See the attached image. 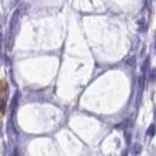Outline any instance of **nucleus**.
I'll return each instance as SVG.
<instances>
[{"label": "nucleus", "instance_id": "nucleus-1", "mask_svg": "<svg viewBox=\"0 0 156 156\" xmlns=\"http://www.w3.org/2000/svg\"><path fill=\"white\" fill-rule=\"evenodd\" d=\"M19 16H20V11L16 9L13 13V16L11 18L9 21V30H8V35H7V48L11 49L12 45H13V40L16 34V30H18V23H19Z\"/></svg>", "mask_w": 156, "mask_h": 156}, {"label": "nucleus", "instance_id": "nucleus-2", "mask_svg": "<svg viewBox=\"0 0 156 156\" xmlns=\"http://www.w3.org/2000/svg\"><path fill=\"white\" fill-rule=\"evenodd\" d=\"M18 99H19V93L16 92V95L13 96L12 101H11V105H9V110H11V116H13L16 114V107H18Z\"/></svg>", "mask_w": 156, "mask_h": 156}, {"label": "nucleus", "instance_id": "nucleus-3", "mask_svg": "<svg viewBox=\"0 0 156 156\" xmlns=\"http://www.w3.org/2000/svg\"><path fill=\"white\" fill-rule=\"evenodd\" d=\"M141 150H142V146H141L140 143H134L133 147H132V150H130V153H132V155L133 156H137L141 153Z\"/></svg>", "mask_w": 156, "mask_h": 156}, {"label": "nucleus", "instance_id": "nucleus-4", "mask_svg": "<svg viewBox=\"0 0 156 156\" xmlns=\"http://www.w3.org/2000/svg\"><path fill=\"white\" fill-rule=\"evenodd\" d=\"M126 65L128 67H134L136 65V58L135 56H129L127 60H126Z\"/></svg>", "mask_w": 156, "mask_h": 156}, {"label": "nucleus", "instance_id": "nucleus-5", "mask_svg": "<svg viewBox=\"0 0 156 156\" xmlns=\"http://www.w3.org/2000/svg\"><path fill=\"white\" fill-rule=\"evenodd\" d=\"M149 58H147L146 60H144V62L142 63V67H141V70H142V73L143 74H146L147 73V70H148V67H149Z\"/></svg>", "mask_w": 156, "mask_h": 156}, {"label": "nucleus", "instance_id": "nucleus-6", "mask_svg": "<svg viewBox=\"0 0 156 156\" xmlns=\"http://www.w3.org/2000/svg\"><path fill=\"white\" fill-rule=\"evenodd\" d=\"M147 134H148L149 136H154L156 134V125H150L148 128V130H147Z\"/></svg>", "mask_w": 156, "mask_h": 156}, {"label": "nucleus", "instance_id": "nucleus-7", "mask_svg": "<svg viewBox=\"0 0 156 156\" xmlns=\"http://www.w3.org/2000/svg\"><path fill=\"white\" fill-rule=\"evenodd\" d=\"M155 80H156V68H153V69L150 70V73H149V81L154 82Z\"/></svg>", "mask_w": 156, "mask_h": 156}, {"label": "nucleus", "instance_id": "nucleus-8", "mask_svg": "<svg viewBox=\"0 0 156 156\" xmlns=\"http://www.w3.org/2000/svg\"><path fill=\"white\" fill-rule=\"evenodd\" d=\"M128 126H130V123H129V120H126V121H123L121 125H117L116 128H122V129H125V128H127Z\"/></svg>", "mask_w": 156, "mask_h": 156}, {"label": "nucleus", "instance_id": "nucleus-9", "mask_svg": "<svg viewBox=\"0 0 156 156\" xmlns=\"http://www.w3.org/2000/svg\"><path fill=\"white\" fill-rule=\"evenodd\" d=\"M9 156H20V154H19V149L14 148V149H13V151L11 153V155H9Z\"/></svg>", "mask_w": 156, "mask_h": 156}, {"label": "nucleus", "instance_id": "nucleus-10", "mask_svg": "<svg viewBox=\"0 0 156 156\" xmlns=\"http://www.w3.org/2000/svg\"><path fill=\"white\" fill-rule=\"evenodd\" d=\"M2 23H4V19H2V16H1V13H0V28H1V26H2Z\"/></svg>", "mask_w": 156, "mask_h": 156}, {"label": "nucleus", "instance_id": "nucleus-11", "mask_svg": "<svg viewBox=\"0 0 156 156\" xmlns=\"http://www.w3.org/2000/svg\"><path fill=\"white\" fill-rule=\"evenodd\" d=\"M154 119H155V121H156V110H155V115H154Z\"/></svg>", "mask_w": 156, "mask_h": 156}]
</instances>
